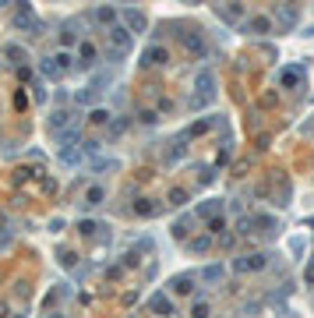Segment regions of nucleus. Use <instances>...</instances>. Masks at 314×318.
<instances>
[{"label":"nucleus","mask_w":314,"mask_h":318,"mask_svg":"<svg viewBox=\"0 0 314 318\" xmlns=\"http://www.w3.org/2000/svg\"><path fill=\"white\" fill-rule=\"evenodd\" d=\"M272 18H276V21L283 25V32H290V28L297 25L300 11H297V7H276V11H272Z\"/></svg>","instance_id":"1"},{"label":"nucleus","mask_w":314,"mask_h":318,"mask_svg":"<svg viewBox=\"0 0 314 318\" xmlns=\"http://www.w3.org/2000/svg\"><path fill=\"white\" fill-rule=\"evenodd\" d=\"M233 269H237V272H251V269H265V255H240L237 262H233Z\"/></svg>","instance_id":"2"},{"label":"nucleus","mask_w":314,"mask_h":318,"mask_svg":"<svg viewBox=\"0 0 314 318\" xmlns=\"http://www.w3.org/2000/svg\"><path fill=\"white\" fill-rule=\"evenodd\" d=\"M194 89H202V96H205V99H212V96H215V78H212V71H209V67L198 74V82H194Z\"/></svg>","instance_id":"3"},{"label":"nucleus","mask_w":314,"mask_h":318,"mask_svg":"<svg viewBox=\"0 0 314 318\" xmlns=\"http://www.w3.org/2000/svg\"><path fill=\"white\" fill-rule=\"evenodd\" d=\"M180 39H184V46H187L191 53H198V57L209 50V46H205V35H202V32H198V35H194V32H184Z\"/></svg>","instance_id":"4"},{"label":"nucleus","mask_w":314,"mask_h":318,"mask_svg":"<svg viewBox=\"0 0 314 318\" xmlns=\"http://www.w3.org/2000/svg\"><path fill=\"white\" fill-rule=\"evenodd\" d=\"M141 60H145V64H148V67H155V64H166V60H170V53H166V50H163V46H148V50H145V57H141Z\"/></svg>","instance_id":"5"},{"label":"nucleus","mask_w":314,"mask_h":318,"mask_svg":"<svg viewBox=\"0 0 314 318\" xmlns=\"http://www.w3.org/2000/svg\"><path fill=\"white\" fill-rule=\"evenodd\" d=\"M286 248H290L293 258H304V251H307V233H293L290 241H286Z\"/></svg>","instance_id":"6"},{"label":"nucleus","mask_w":314,"mask_h":318,"mask_svg":"<svg viewBox=\"0 0 314 318\" xmlns=\"http://www.w3.org/2000/svg\"><path fill=\"white\" fill-rule=\"evenodd\" d=\"M148 308H152V311H163V315H173V301H170L166 294H155V297L148 301Z\"/></svg>","instance_id":"7"},{"label":"nucleus","mask_w":314,"mask_h":318,"mask_svg":"<svg viewBox=\"0 0 314 318\" xmlns=\"http://www.w3.org/2000/svg\"><path fill=\"white\" fill-rule=\"evenodd\" d=\"M244 28L254 32V35H265V32H272V18H254V21H247Z\"/></svg>","instance_id":"8"},{"label":"nucleus","mask_w":314,"mask_h":318,"mask_svg":"<svg viewBox=\"0 0 314 318\" xmlns=\"http://www.w3.org/2000/svg\"><path fill=\"white\" fill-rule=\"evenodd\" d=\"M198 276H202V280H205V283H219V280H222V276H226V269H222V265H209V269H202Z\"/></svg>","instance_id":"9"},{"label":"nucleus","mask_w":314,"mask_h":318,"mask_svg":"<svg viewBox=\"0 0 314 318\" xmlns=\"http://www.w3.org/2000/svg\"><path fill=\"white\" fill-rule=\"evenodd\" d=\"M219 212H222V202H205V205L198 209V216H202V219H215Z\"/></svg>","instance_id":"10"},{"label":"nucleus","mask_w":314,"mask_h":318,"mask_svg":"<svg viewBox=\"0 0 314 318\" xmlns=\"http://www.w3.org/2000/svg\"><path fill=\"white\" fill-rule=\"evenodd\" d=\"M215 14H219V18H226V21H237L244 11H240V7H215Z\"/></svg>","instance_id":"11"},{"label":"nucleus","mask_w":314,"mask_h":318,"mask_svg":"<svg viewBox=\"0 0 314 318\" xmlns=\"http://www.w3.org/2000/svg\"><path fill=\"white\" fill-rule=\"evenodd\" d=\"M300 82V67H286L283 71V85H297Z\"/></svg>","instance_id":"12"}]
</instances>
